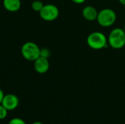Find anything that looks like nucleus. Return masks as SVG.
<instances>
[{
  "instance_id": "nucleus-1",
  "label": "nucleus",
  "mask_w": 125,
  "mask_h": 124,
  "mask_svg": "<svg viewBox=\"0 0 125 124\" xmlns=\"http://www.w3.org/2000/svg\"><path fill=\"white\" fill-rule=\"evenodd\" d=\"M88 46L96 50L107 48L109 45L108 43V37L100 31H94L89 34L86 39Z\"/></svg>"
},
{
  "instance_id": "nucleus-18",
  "label": "nucleus",
  "mask_w": 125,
  "mask_h": 124,
  "mask_svg": "<svg viewBox=\"0 0 125 124\" xmlns=\"http://www.w3.org/2000/svg\"><path fill=\"white\" fill-rule=\"evenodd\" d=\"M124 29V31H125V26H124V29Z\"/></svg>"
},
{
  "instance_id": "nucleus-14",
  "label": "nucleus",
  "mask_w": 125,
  "mask_h": 124,
  "mask_svg": "<svg viewBox=\"0 0 125 124\" xmlns=\"http://www.w3.org/2000/svg\"><path fill=\"white\" fill-rule=\"evenodd\" d=\"M72 1H73V2H74L77 4H81L83 3H84L86 0H72Z\"/></svg>"
},
{
  "instance_id": "nucleus-15",
  "label": "nucleus",
  "mask_w": 125,
  "mask_h": 124,
  "mask_svg": "<svg viewBox=\"0 0 125 124\" xmlns=\"http://www.w3.org/2000/svg\"><path fill=\"white\" fill-rule=\"evenodd\" d=\"M4 94L3 92V91L0 88V105L1 104V102H2V99L4 98Z\"/></svg>"
},
{
  "instance_id": "nucleus-9",
  "label": "nucleus",
  "mask_w": 125,
  "mask_h": 124,
  "mask_svg": "<svg viewBox=\"0 0 125 124\" xmlns=\"http://www.w3.org/2000/svg\"><path fill=\"white\" fill-rule=\"evenodd\" d=\"M4 7L9 12H17L21 6V0H3Z\"/></svg>"
},
{
  "instance_id": "nucleus-2",
  "label": "nucleus",
  "mask_w": 125,
  "mask_h": 124,
  "mask_svg": "<svg viewBox=\"0 0 125 124\" xmlns=\"http://www.w3.org/2000/svg\"><path fill=\"white\" fill-rule=\"evenodd\" d=\"M108 43L111 48L119 50L125 46V32L123 29L114 28L108 37Z\"/></svg>"
},
{
  "instance_id": "nucleus-7",
  "label": "nucleus",
  "mask_w": 125,
  "mask_h": 124,
  "mask_svg": "<svg viewBox=\"0 0 125 124\" xmlns=\"http://www.w3.org/2000/svg\"><path fill=\"white\" fill-rule=\"evenodd\" d=\"M34 62V68L37 73L45 74L48 71L49 67H50V64H49L48 58L40 56Z\"/></svg>"
},
{
  "instance_id": "nucleus-3",
  "label": "nucleus",
  "mask_w": 125,
  "mask_h": 124,
  "mask_svg": "<svg viewBox=\"0 0 125 124\" xmlns=\"http://www.w3.org/2000/svg\"><path fill=\"white\" fill-rule=\"evenodd\" d=\"M116 18V13L114 10L111 8H104L98 12L96 20L100 26L106 28L113 26L115 23Z\"/></svg>"
},
{
  "instance_id": "nucleus-10",
  "label": "nucleus",
  "mask_w": 125,
  "mask_h": 124,
  "mask_svg": "<svg viewBox=\"0 0 125 124\" xmlns=\"http://www.w3.org/2000/svg\"><path fill=\"white\" fill-rule=\"evenodd\" d=\"M43 6H44L43 3L39 0H35L31 3V8L33 10L36 12H40L42 10Z\"/></svg>"
},
{
  "instance_id": "nucleus-13",
  "label": "nucleus",
  "mask_w": 125,
  "mask_h": 124,
  "mask_svg": "<svg viewBox=\"0 0 125 124\" xmlns=\"http://www.w3.org/2000/svg\"><path fill=\"white\" fill-rule=\"evenodd\" d=\"M8 124H26V122L21 119V118H14L12 119H11Z\"/></svg>"
},
{
  "instance_id": "nucleus-16",
  "label": "nucleus",
  "mask_w": 125,
  "mask_h": 124,
  "mask_svg": "<svg viewBox=\"0 0 125 124\" xmlns=\"http://www.w3.org/2000/svg\"><path fill=\"white\" fill-rule=\"evenodd\" d=\"M122 5H125V0H118Z\"/></svg>"
},
{
  "instance_id": "nucleus-12",
  "label": "nucleus",
  "mask_w": 125,
  "mask_h": 124,
  "mask_svg": "<svg viewBox=\"0 0 125 124\" xmlns=\"http://www.w3.org/2000/svg\"><path fill=\"white\" fill-rule=\"evenodd\" d=\"M8 110L1 104L0 105V120L4 119L7 115Z\"/></svg>"
},
{
  "instance_id": "nucleus-8",
  "label": "nucleus",
  "mask_w": 125,
  "mask_h": 124,
  "mask_svg": "<svg viewBox=\"0 0 125 124\" xmlns=\"http://www.w3.org/2000/svg\"><path fill=\"white\" fill-rule=\"evenodd\" d=\"M98 15L97 10L91 5H87L84 7L82 10V15L83 18L88 21H94L97 20Z\"/></svg>"
},
{
  "instance_id": "nucleus-11",
  "label": "nucleus",
  "mask_w": 125,
  "mask_h": 124,
  "mask_svg": "<svg viewBox=\"0 0 125 124\" xmlns=\"http://www.w3.org/2000/svg\"><path fill=\"white\" fill-rule=\"evenodd\" d=\"M50 56H51V51L49 49H48L46 48H40V57L48 58Z\"/></svg>"
},
{
  "instance_id": "nucleus-6",
  "label": "nucleus",
  "mask_w": 125,
  "mask_h": 124,
  "mask_svg": "<svg viewBox=\"0 0 125 124\" xmlns=\"http://www.w3.org/2000/svg\"><path fill=\"white\" fill-rule=\"evenodd\" d=\"M19 100L17 96L12 94H8L4 96L1 102V105L8 110H14L18 106Z\"/></svg>"
},
{
  "instance_id": "nucleus-17",
  "label": "nucleus",
  "mask_w": 125,
  "mask_h": 124,
  "mask_svg": "<svg viewBox=\"0 0 125 124\" xmlns=\"http://www.w3.org/2000/svg\"><path fill=\"white\" fill-rule=\"evenodd\" d=\"M32 124H43L42 122H40V121H35V122H34Z\"/></svg>"
},
{
  "instance_id": "nucleus-4",
  "label": "nucleus",
  "mask_w": 125,
  "mask_h": 124,
  "mask_svg": "<svg viewBox=\"0 0 125 124\" xmlns=\"http://www.w3.org/2000/svg\"><path fill=\"white\" fill-rule=\"evenodd\" d=\"M40 48L33 42H26L21 47V54L23 57L29 61H34L40 57Z\"/></svg>"
},
{
  "instance_id": "nucleus-5",
  "label": "nucleus",
  "mask_w": 125,
  "mask_h": 124,
  "mask_svg": "<svg viewBox=\"0 0 125 124\" xmlns=\"http://www.w3.org/2000/svg\"><path fill=\"white\" fill-rule=\"evenodd\" d=\"M40 18L45 21L55 20L59 15V8L52 4H44L42 10L39 12Z\"/></svg>"
}]
</instances>
